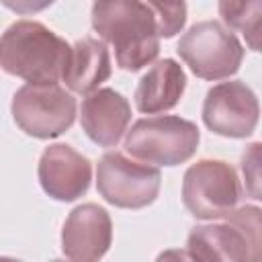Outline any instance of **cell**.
<instances>
[{
    "mask_svg": "<svg viewBox=\"0 0 262 262\" xmlns=\"http://www.w3.org/2000/svg\"><path fill=\"white\" fill-rule=\"evenodd\" d=\"M72 45L39 20H16L0 37V68L29 84H57Z\"/></svg>",
    "mask_w": 262,
    "mask_h": 262,
    "instance_id": "cell-2",
    "label": "cell"
},
{
    "mask_svg": "<svg viewBox=\"0 0 262 262\" xmlns=\"http://www.w3.org/2000/svg\"><path fill=\"white\" fill-rule=\"evenodd\" d=\"M0 262H23V260H16V258H8V256H0Z\"/></svg>",
    "mask_w": 262,
    "mask_h": 262,
    "instance_id": "cell-19",
    "label": "cell"
},
{
    "mask_svg": "<svg viewBox=\"0 0 262 262\" xmlns=\"http://www.w3.org/2000/svg\"><path fill=\"white\" fill-rule=\"evenodd\" d=\"M51 262H66V260H51Z\"/></svg>",
    "mask_w": 262,
    "mask_h": 262,
    "instance_id": "cell-20",
    "label": "cell"
},
{
    "mask_svg": "<svg viewBox=\"0 0 262 262\" xmlns=\"http://www.w3.org/2000/svg\"><path fill=\"white\" fill-rule=\"evenodd\" d=\"M149 6L154 10L160 37L168 39L184 27V23H186V4L184 2H149Z\"/></svg>",
    "mask_w": 262,
    "mask_h": 262,
    "instance_id": "cell-16",
    "label": "cell"
},
{
    "mask_svg": "<svg viewBox=\"0 0 262 262\" xmlns=\"http://www.w3.org/2000/svg\"><path fill=\"white\" fill-rule=\"evenodd\" d=\"M113 221L106 209L84 203L70 211L61 229V250L70 262H98L111 248Z\"/></svg>",
    "mask_w": 262,
    "mask_h": 262,
    "instance_id": "cell-10",
    "label": "cell"
},
{
    "mask_svg": "<svg viewBox=\"0 0 262 262\" xmlns=\"http://www.w3.org/2000/svg\"><path fill=\"white\" fill-rule=\"evenodd\" d=\"M258 98L242 80L215 84L203 102L205 125L223 137H248L258 125Z\"/></svg>",
    "mask_w": 262,
    "mask_h": 262,
    "instance_id": "cell-9",
    "label": "cell"
},
{
    "mask_svg": "<svg viewBox=\"0 0 262 262\" xmlns=\"http://www.w3.org/2000/svg\"><path fill=\"white\" fill-rule=\"evenodd\" d=\"M199 127L176 115L139 119L125 133V151L141 164L178 166L190 160L199 147Z\"/></svg>",
    "mask_w": 262,
    "mask_h": 262,
    "instance_id": "cell-4",
    "label": "cell"
},
{
    "mask_svg": "<svg viewBox=\"0 0 262 262\" xmlns=\"http://www.w3.org/2000/svg\"><path fill=\"white\" fill-rule=\"evenodd\" d=\"M162 174L156 166L141 164L121 151H106L98 160L96 188L100 196L121 209H143L160 192Z\"/></svg>",
    "mask_w": 262,
    "mask_h": 262,
    "instance_id": "cell-8",
    "label": "cell"
},
{
    "mask_svg": "<svg viewBox=\"0 0 262 262\" xmlns=\"http://www.w3.org/2000/svg\"><path fill=\"white\" fill-rule=\"evenodd\" d=\"M190 72L203 80H223L233 76L244 59L239 39L219 20L194 23L176 47Z\"/></svg>",
    "mask_w": 262,
    "mask_h": 262,
    "instance_id": "cell-5",
    "label": "cell"
},
{
    "mask_svg": "<svg viewBox=\"0 0 262 262\" xmlns=\"http://www.w3.org/2000/svg\"><path fill=\"white\" fill-rule=\"evenodd\" d=\"M186 88L182 66L170 57L156 61L139 80L135 90V106L141 113L156 115L174 108Z\"/></svg>",
    "mask_w": 262,
    "mask_h": 262,
    "instance_id": "cell-13",
    "label": "cell"
},
{
    "mask_svg": "<svg viewBox=\"0 0 262 262\" xmlns=\"http://www.w3.org/2000/svg\"><path fill=\"white\" fill-rule=\"evenodd\" d=\"M242 170L254 199H260V143H252L242 156Z\"/></svg>",
    "mask_w": 262,
    "mask_h": 262,
    "instance_id": "cell-17",
    "label": "cell"
},
{
    "mask_svg": "<svg viewBox=\"0 0 262 262\" xmlns=\"http://www.w3.org/2000/svg\"><path fill=\"white\" fill-rule=\"evenodd\" d=\"M262 211L235 207L219 223L196 225L186 239L194 262H262Z\"/></svg>",
    "mask_w": 262,
    "mask_h": 262,
    "instance_id": "cell-3",
    "label": "cell"
},
{
    "mask_svg": "<svg viewBox=\"0 0 262 262\" xmlns=\"http://www.w3.org/2000/svg\"><path fill=\"white\" fill-rule=\"evenodd\" d=\"M111 72L113 68L106 43H102L100 39L86 37L72 45L61 80L72 92L90 94L111 78Z\"/></svg>",
    "mask_w": 262,
    "mask_h": 262,
    "instance_id": "cell-14",
    "label": "cell"
},
{
    "mask_svg": "<svg viewBox=\"0 0 262 262\" xmlns=\"http://www.w3.org/2000/svg\"><path fill=\"white\" fill-rule=\"evenodd\" d=\"M92 27L115 49L117 66L137 72L160 53V33L149 2L113 0L92 4Z\"/></svg>",
    "mask_w": 262,
    "mask_h": 262,
    "instance_id": "cell-1",
    "label": "cell"
},
{
    "mask_svg": "<svg viewBox=\"0 0 262 262\" xmlns=\"http://www.w3.org/2000/svg\"><path fill=\"white\" fill-rule=\"evenodd\" d=\"M242 186L237 172L223 160L203 158L182 178V203L196 219L213 221L225 217L239 203Z\"/></svg>",
    "mask_w": 262,
    "mask_h": 262,
    "instance_id": "cell-6",
    "label": "cell"
},
{
    "mask_svg": "<svg viewBox=\"0 0 262 262\" xmlns=\"http://www.w3.org/2000/svg\"><path fill=\"white\" fill-rule=\"evenodd\" d=\"M131 121V106L129 100L113 90V88H98L82 100L80 106V123L86 135L102 145L113 147L121 141L127 133V125Z\"/></svg>",
    "mask_w": 262,
    "mask_h": 262,
    "instance_id": "cell-12",
    "label": "cell"
},
{
    "mask_svg": "<svg viewBox=\"0 0 262 262\" xmlns=\"http://www.w3.org/2000/svg\"><path fill=\"white\" fill-rule=\"evenodd\" d=\"M39 182L55 201H76L86 194L92 180V164L68 143H53L39 158Z\"/></svg>",
    "mask_w": 262,
    "mask_h": 262,
    "instance_id": "cell-11",
    "label": "cell"
},
{
    "mask_svg": "<svg viewBox=\"0 0 262 262\" xmlns=\"http://www.w3.org/2000/svg\"><path fill=\"white\" fill-rule=\"evenodd\" d=\"M156 262H194L186 250H164Z\"/></svg>",
    "mask_w": 262,
    "mask_h": 262,
    "instance_id": "cell-18",
    "label": "cell"
},
{
    "mask_svg": "<svg viewBox=\"0 0 262 262\" xmlns=\"http://www.w3.org/2000/svg\"><path fill=\"white\" fill-rule=\"evenodd\" d=\"M219 14L223 16L225 25L235 31H239L246 37V43L252 51H260V37H262V2L250 0V2H219Z\"/></svg>",
    "mask_w": 262,
    "mask_h": 262,
    "instance_id": "cell-15",
    "label": "cell"
},
{
    "mask_svg": "<svg viewBox=\"0 0 262 262\" xmlns=\"http://www.w3.org/2000/svg\"><path fill=\"white\" fill-rule=\"evenodd\" d=\"M12 119L31 137L51 139L76 119V98L59 84H25L12 96Z\"/></svg>",
    "mask_w": 262,
    "mask_h": 262,
    "instance_id": "cell-7",
    "label": "cell"
}]
</instances>
